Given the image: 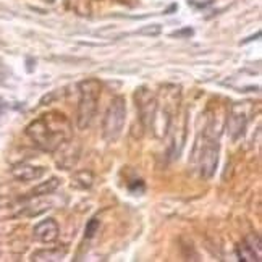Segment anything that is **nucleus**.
Listing matches in <instances>:
<instances>
[{"mask_svg": "<svg viewBox=\"0 0 262 262\" xmlns=\"http://www.w3.org/2000/svg\"><path fill=\"white\" fill-rule=\"evenodd\" d=\"M26 133L37 147L46 152H54L72 138V125L63 114L50 112L29 123Z\"/></svg>", "mask_w": 262, "mask_h": 262, "instance_id": "1", "label": "nucleus"}, {"mask_svg": "<svg viewBox=\"0 0 262 262\" xmlns=\"http://www.w3.org/2000/svg\"><path fill=\"white\" fill-rule=\"evenodd\" d=\"M100 96V83L91 78L79 83V105H78V128L86 129L96 117Z\"/></svg>", "mask_w": 262, "mask_h": 262, "instance_id": "2", "label": "nucleus"}, {"mask_svg": "<svg viewBox=\"0 0 262 262\" xmlns=\"http://www.w3.org/2000/svg\"><path fill=\"white\" fill-rule=\"evenodd\" d=\"M126 120V102L123 97H114L108 105V110L104 118L102 135L107 143H115L120 138Z\"/></svg>", "mask_w": 262, "mask_h": 262, "instance_id": "3", "label": "nucleus"}, {"mask_svg": "<svg viewBox=\"0 0 262 262\" xmlns=\"http://www.w3.org/2000/svg\"><path fill=\"white\" fill-rule=\"evenodd\" d=\"M251 114H253V105H251V102H238V104H233V107H231L227 128H228L230 138L233 141L243 136L245 128L251 118Z\"/></svg>", "mask_w": 262, "mask_h": 262, "instance_id": "4", "label": "nucleus"}, {"mask_svg": "<svg viewBox=\"0 0 262 262\" xmlns=\"http://www.w3.org/2000/svg\"><path fill=\"white\" fill-rule=\"evenodd\" d=\"M206 143L201 147V154H199V172L201 177L210 178L215 172V167L219 164V143L214 138H207L206 136Z\"/></svg>", "mask_w": 262, "mask_h": 262, "instance_id": "5", "label": "nucleus"}, {"mask_svg": "<svg viewBox=\"0 0 262 262\" xmlns=\"http://www.w3.org/2000/svg\"><path fill=\"white\" fill-rule=\"evenodd\" d=\"M136 105L139 108L141 122L146 126L152 125L157 114V100L146 88H141L136 93Z\"/></svg>", "mask_w": 262, "mask_h": 262, "instance_id": "6", "label": "nucleus"}, {"mask_svg": "<svg viewBox=\"0 0 262 262\" xmlns=\"http://www.w3.org/2000/svg\"><path fill=\"white\" fill-rule=\"evenodd\" d=\"M238 257L239 260H249V262H260L262 259V243L257 233L248 235L241 243L238 245Z\"/></svg>", "mask_w": 262, "mask_h": 262, "instance_id": "7", "label": "nucleus"}, {"mask_svg": "<svg viewBox=\"0 0 262 262\" xmlns=\"http://www.w3.org/2000/svg\"><path fill=\"white\" fill-rule=\"evenodd\" d=\"M33 235L41 243H54L58 238V225L54 219H46L34 227Z\"/></svg>", "mask_w": 262, "mask_h": 262, "instance_id": "8", "label": "nucleus"}, {"mask_svg": "<svg viewBox=\"0 0 262 262\" xmlns=\"http://www.w3.org/2000/svg\"><path fill=\"white\" fill-rule=\"evenodd\" d=\"M44 173H46L44 167H34L31 164H18L12 168V175L16 180H21V181L37 180V178H41Z\"/></svg>", "mask_w": 262, "mask_h": 262, "instance_id": "9", "label": "nucleus"}, {"mask_svg": "<svg viewBox=\"0 0 262 262\" xmlns=\"http://www.w3.org/2000/svg\"><path fill=\"white\" fill-rule=\"evenodd\" d=\"M65 257V251L63 249H41L36 251L31 256V260H49V262H55V260H62Z\"/></svg>", "mask_w": 262, "mask_h": 262, "instance_id": "10", "label": "nucleus"}, {"mask_svg": "<svg viewBox=\"0 0 262 262\" xmlns=\"http://www.w3.org/2000/svg\"><path fill=\"white\" fill-rule=\"evenodd\" d=\"M58 185H60L58 178H50L49 181H44V183L37 185L34 189H31V193H29V198H39V196L52 194L54 191L58 188Z\"/></svg>", "mask_w": 262, "mask_h": 262, "instance_id": "11", "label": "nucleus"}, {"mask_svg": "<svg viewBox=\"0 0 262 262\" xmlns=\"http://www.w3.org/2000/svg\"><path fill=\"white\" fill-rule=\"evenodd\" d=\"M68 10H73L76 15L88 16L91 13V0H65Z\"/></svg>", "mask_w": 262, "mask_h": 262, "instance_id": "12", "label": "nucleus"}, {"mask_svg": "<svg viewBox=\"0 0 262 262\" xmlns=\"http://www.w3.org/2000/svg\"><path fill=\"white\" fill-rule=\"evenodd\" d=\"M73 181H75V185H76V186L86 189V188H91V186H93L94 178H93V173H91V172H86V170H84V172H78V173L73 177Z\"/></svg>", "mask_w": 262, "mask_h": 262, "instance_id": "13", "label": "nucleus"}, {"mask_svg": "<svg viewBox=\"0 0 262 262\" xmlns=\"http://www.w3.org/2000/svg\"><path fill=\"white\" fill-rule=\"evenodd\" d=\"M99 230V220L97 219H91L86 225V230H84V236L86 238H93L96 235V231Z\"/></svg>", "mask_w": 262, "mask_h": 262, "instance_id": "14", "label": "nucleus"}, {"mask_svg": "<svg viewBox=\"0 0 262 262\" xmlns=\"http://www.w3.org/2000/svg\"><path fill=\"white\" fill-rule=\"evenodd\" d=\"M160 31H162V28H160V25H150V26H146V28H143V29H139L138 34L157 36V34H160Z\"/></svg>", "mask_w": 262, "mask_h": 262, "instance_id": "15", "label": "nucleus"}, {"mask_svg": "<svg viewBox=\"0 0 262 262\" xmlns=\"http://www.w3.org/2000/svg\"><path fill=\"white\" fill-rule=\"evenodd\" d=\"M191 34H193V29H183V31H178V33H173V36H191Z\"/></svg>", "mask_w": 262, "mask_h": 262, "instance_id": "16", "label": "nucleus"}]
</instances>
